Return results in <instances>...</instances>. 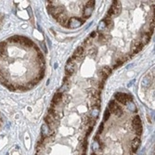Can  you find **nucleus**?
<instances>
[{"label": "nucleus", "mask_w": 155, "mask_h": 155, "mask_svg": "<svg viewBox=\"0 0 155 155\" xmlns=\"http://www.w3.org/2000/svg\"><path fill=\"white\" fill-rule=\"evenodd\" d=\"M132 124H133V128L135 130L137 136H140L142 134V126H141V120L138 115H136L133 118L132 121Z\"/></svg>", "instance_id": "1"}, {"label": "nucleus", "mask_w": 155, "mask_h": 155, "mask_svg": "<svg viewBox=\"0 0 155 155\" xmlns=\"http://www.w3.org/2000/svg\"><path fill=\"white\" fill-rule=\"evenodd\" d=\"M114 97L122 104H127L128 101H132V96H129V95L126 94V93L118 92L114 95Z\"/></svg>", "instance_id": "2"}, {"label": "nucleus", "mask_w": 155, "mask_h": 155, "mask_svg": "<svg viewBox=\"0 0 155 155\" xmlns=\"http://www.w3.org/2000/svg\"><path fill=\"white\" fill-rule=\"evenodd\" d=\"M94 6H95V1H88L87 3V6L84 7V12H83V17L84 19L89 18L91 15H92L93 9H94Z\"/></svg>", "instance_id": "3"}, {"label": "nucleus", "mask_w": 155, "mask_h": 155, "mask_svg": "<svg viewBox=\"0 0 155 155\" xmlns=\"http://www.w3.org/2000/svg\"><path fill=\"white\" fill-rule=\"evenodd\" d=\"M67 24H68V27L69 28H72V29H76V28L80 27L81 25L83 24V20H81V19L79 18H71L69 19L68 21H67Z\"/></svg>", "instance_id": "4"}, {"label": "nucleus", "mask_w": 155, "mask_h": 155, "mask_svg": "<svg viewBox=\"0 0 155 155\" xmlns=\"http://www.w3.org/2000/svg\"><path fill=\"white\" fill-rule=\"evenodd\" d=\"M109 111L117 116H121L123 113L121 108L118 106V104H116V102L114 101V100H112V101L110 102V104H109Z\"/></svg>", "instance_id": "5"}, {"label": "nucleus", "mask_w": 155, "mask_h": 155, "mask_svg": "<svg viewBox=\"0 0 155 155\" xmlns=\"http://www.w3.org/2000/svg\"><path fill=\"white\" fill-rule=\"evenodd\" d=\"M65 71H66L67 74H73L75 71V63L72 61L71 59H69L68 62L66 63V66H65Z\"/></svg>", "instance_id": "6"}, {"label": "nucleus", "mask_w": 155, "mask_h": 155, "mask_svg": "<svg viewBox=\"0 0 155 155\" xmlns=\"http://www.w3.org/2000/svg\"><path fill=\"white\" fill-rule=\"evenodd\" d=\"M20 42L24 46V47H33V46H34L33 42L32 41L31 39H29V38H27V37H24V36H21V41Z\"/></svg>", "instance_id": "7"}, {"label": "nucleus", "mask_w": 155, "mask_h": 155, "mask_svg": "<svg viewBox=\"0 0 155 155\" xmlns=\"http://www.w3.org/2000/svg\"><path fill=\"white\" fill-rule=\"evenodd\" d=\"M45 121H46V124H47L48 127H52L56 123V119L53 116H51L50 114H47V115L46 116Z\"/></svg>", "instance_id": "8"}, {"label": "nucleus", "mask_w": 155, "mask_h": 155, "mask_svg": "<svg viewBox=\"0 0 155 155\" xmlns=\"http://www.w3.org/2000/svg\"><path fill=\"white\" fill-rule=\"evenodd\" d=\"M140 146V139L139 137H135L133 140H132L131 142V148H132V151H134V152H136V151H137V149L139 148Z\"/></svg>", "instance_id": "9"}, {"label": "nucleus", "mask_w": 155, "mask_h": 155, "mask_svg": "<svg viewBox=\"0 0 155 155\" xmlns=\"http://www.w3.org/2000/svg\"><path fill=\"white\" fill-rule=\"evenodd\" d=\"M41 133H42L43 137H48L52 132H51V130H50V127H48L47 124H44L43 126H41Z\"/></svg>", "instance_id": "10"}, {"label": "nucleus", "mask_w": 155, "mask_h": 155, "mask_svg": "<svg viewBox=\"0 0 155 155\" xmlns=\"http://www.w3.org/2000/svg\"><path fill=\"white\" fill-rule=\"evenodd\" d=\"M112 69L111 68V67H109V66L103 67V69H102V71H101V73H102V75H103V77H104V79H106L107 77L112 73Z\"/></svg>", "instance_id": "11"}, {"label": "nucleus", "mask_w": 155, "mask_h": 155, "mask_svg": "<svg viewBox=\"0 0 155 155\" xmlns=\"http://www.w3.org/2000/svg\"><path fill=\"white\" fill-rule=\"evenodd\" d=\"M83 53H84V48H83V47H78L76 48V50L74 51V53H73V59H79V58L82 56Z\"/></svg>", "instance_id": "12"}, {"label": "nucleus", "mask_w": 155, "mask_h": 155, "mask_svg": "<svg viewBox=\"0 0 155 155\" xmlns=\"http://www.w3.org/2000/svg\"><path fill=\"white\" fill-rule=\"evenodd\" d=\"M61 99H62V94L59 92L56 93L53 97V103H55V104H59V102L61 101Z\"/></svg>", "instance_id": "13"}, {"label": "nucleus", "mask_w": 155, "mask_h": 155, "mask_svg": "<svg viewBox=\"0 0 155 155\" xmlns=\"http://www.w3.org/2000/svg\"><path fill=\"white\" fill-rule=\"evenodd\" d=\"M149 39H151V36H149V33H144L143 36H142V37H141V42H142V45H145V44H148L149 43Z\"/></svg>", "instance_id": "14"}, {"label": "nucleus", "mask_w": 155, "mask_h": 155, "mask_svg": "<svg viewBox=\"0 0 155 155\" xmlns=\"http://www.w3.org/2000/svg\"><path fill=\"white\" fill-rule=\"evenodd\" d=\"M108 26V22H106L105 20H103V21H101V22H99V24H98V31H103V30L105 29V28Z\"/></svg>", "instance_id": "15"}, {"label": "nucleus", "mask_w": 155, "mask_h": 155, "mask_svg": "<svg viewBox=\"0 0 155 155\" xmlns=\"http://www.w3.org/2000/svg\"><path fill=\"white\" fill-rule=\"evenodd\" d=\"M57 21L59 22V23L61 24V25H65V24H67V20H66V18H65L64 16L61 14V16H59V18L57 19Z\"/></svg>", "instance_id": "16"}, {"label": "nucleus", "mask_w": 155, "mask_h": 155, "mask_svg": "<svg viewBox=\"0 0 155 155\" xmlns=\"http://www.w3.org/2000/svg\"><path fill=\"white\" fill-rule=\"evenodd\" d=\"M127 107H128V109H129V110L131 111L132 112H136V111H137V107H136V105L134 104V103H133L132 101H129V102H128Z\"/></svg>", "instance_id": "17"}, {"label": "nucleus", "mask_w": 155, "mask_h": 155, "mask_svg": "<svg viewBox=\"0 0 155 155\" xmlns=\"http://www.w3.org/2000/svg\"><path fill=\"white\" fill-rule=\"evenodd\" d=\"M98 112H99V110H98V108H97V107H94V109L92 110V112H91V113H92V117L94 118H97L98 115Z\"/></svg>", "instance_id": "18"}, {"label": "nucleus", "mask_w": 155, "mask_h": 155, "mask_svg": "<svg viewBox=\"0 0 155 155\" xmlns=\"http://www.w3.org/2000/svg\"><path fill=\"white\" fill-rule=\"evenodd\" d=\"M68 87H69L68 83H64V84H63L62 87H61V89L59 90V92L61 93V92H63V91H66L67 89H68Z\"/></svg>", "instance_id": "19"}, {"label": "nucleus", "mask_w": 155, "mask_h": 155, "mask_svg": "<svg viewBox=\"0 0 155 155\" xmlns=\"http://www.w3.org/2000/svg\"><path fill=\"white\" fill-rule=\"evenodd\" d=\"M110 115H111V112L109 111V109H107L104 113V121H107V120L110 118Z\"/></svg>", "instance_id": "20"}, {"label": "nucleus", "mask_w": 155, "mask_h": 155, "mask_svg": "<svg viewBox=\"0 0 155 155\" xmlns=\"http://www.w3.org/2000/svg\"><path fill=\"white\" fill-rule=\"evenodd\" d=\"M98 147H99V144H98V142L95 141L94 143H93V146H92L93 149H94V151H97V149H98Z\"/></svg>", "instance_id": "21"}, {"label": "nucleus", "mask_w": 155, "mask_h": 155, "mask_svg": "<svg viewBox=\"0 0 155 155\" xmlns=\"http://www.w3.org/2000/svg\"><path fill=\"white\" fill-rule=\"evenodd\" d=\"M123 63V61H118V62L117 63H115V64H114V66H113V68L115 69V68H117V67H119L120 65L122 64Z\"/></svg>", "instance_id": "22"}, {"label": "nucleus", "mask_w": 155, "mask_h": 155, "mask_svg": "<svg viewBox=\"0 0 155 155\" xmlns=\"http://www.w3.org/2000/svg\"><path fill=\"white\" fill-rule=\"evenodd\" d=\"M102 130H103V124H100L99 127H98V133L99 134L100 132H102Z\"/></svg>", "instance_id": "23"}, {"label": "nucleus", "mask_w": 155, "mask_h": 155, "mask_svg": "<svg viewBox=\"0 0 155 155\" xmlns=\"http://www.w3.org/2000/svg\"><path fill=\"white\" fill-rule=\"evenodd\" d=\"M97 36V33H96V32H93V33H90V36H89V37H95V36Z\"/></svg>", "instance_id": "24"}, {"label": "nucleus", "mask_w": 155, "mask_h": 155, "mask_svg": "<svg viewBox=\"0 0 155 155\" xmlns=\"http://www.w3.org/2000/svg\"><path fill=\"white\" fill-rule=\"evenodd\" d=\"M91 155H97V154H95V153H92V154H91Z\"/></svg>", "instance_id": "25"}, {"label": "nucleus", "mask_w": 155, "mask_h": 155, "mask_svg": "<svg viewBox=\"0 0 155 155\" xmlns=\"http://www.w3.org/2000/svg\"></svg>", "instance_id": "26"}]
</instances>
